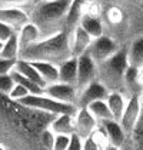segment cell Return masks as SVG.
<instances>
[{
    "mask_svg": "<svg viewBox=\"0 0 143 150\" xmlns=\"http://www.w3.org/2000/svg\"><path fill=\"white\" fill-rule=\"evenodd\" d=\"M76 59H77V71H76L74 87L79 93L80 90H83L90 81L97 79V64L93 62V59L87 54V52Z\"/></svg>",
    "mask_w": 143,
    "mask_h": 150,
    "instance_id": "ba28073f",
    "label": "cell"
},
{
    "mask_svg": "<svg viewBox=\"0 0 143 150\" xmlns=\"http://www.w3.org/2000/svg\"><path fill=\"white\" fill-rule=\"evenodd\" d=\"M37 73L40 74V77L46 84L59 81V74H57V66L53 63H47V62H30Z\"/></svg>",
    "mask_w": 143,
    "mask_h": 150,
    "instance_id": "603a6c76",
    "label": "cell"
},
{
    "mask_svg": "<svg viewBox=\"0 0 143 150\" xmlns=\"http://www.w3.org/2000/svg\"><path fill=\"white\" fill-rule=\"evenodd\" d=\"M16 60H17V59H16ZM16 60L0 57V74H7V73H10L13 70V67H14Z\"/></svg>",
    "mask_w": 143,
    "mask_h": 150,
    "instance_id": "1f68e13d",
    "label": "cell"
},
{
    "mask_svg": "<svg viewBox=\"0 0 143 150\" xmlns=\"http://www.w3.org/2000/svg\"><path fill=\"white\" fill-rule=\"evenodd\" d=\"M76 71H77V59L70 56L69 59L63 60L57 64V74H59V81L73 84L76 83Z\"/></svg>",
    "mask_w": 143,
    "mask_h": 150,
    "instance_id": "d6986e66",
    "label": "cell"
},
{
    "mask_svg": "<svg viewBox=\"0 0 143 150\" xmlns=\"http://www.w3.org/2000/svg\"><path fill=\"white\" fill-rule=\"evenodd\" d=\"M37 0H0V9L3 7H22L29 13L30 7Z\"/></svg>",
    "mask_w": 143,
    "mask_h": 150,
    "instance_id": "4316f807",
    "label": "cell"
},
{
    "mask_svg": "<svg viewBox=\"0 0 143 150\" xmlns=\"http://www.w3.org/2000/svg\"><path fill=\"white\" fill-rule=\"evenodd\" d=\"M66 150H82V140L77 137L76 134H72V140L70 144Z\"/></svg>",
    "mask_w": 143,
    "mask_h": 150,
    "instance_id": "e575fe53",
    "label": "cell"
},
{
    "mask_svg": "<svg viewBox=\"0 0 143 150\" xmlns=\"http://www.w3.org/2000/svg\"><path fill=\"white\" fill-rule=\"evenodd\" d=\"M19 103H22L26 107H30V109H35V110H40V112H45L49 115H74L76 112V104H67V103H62L57 102L52 97L46 96L45 93H40V94H27L26 97H23L22 100H19Z\"/></svg>",
    "mask_w": 143,
    "mask_h": 150,
    "instance_id": "5b68a950",
    "label": "cell"
},
{
    "mask_svg": "<svg viewBox=\"0 0 143 150\" xmlns=\"http://www.w3.org/2000/svg\"><path fill=\"white\" fill-rule=\"evenodd\" d=\"M92 37L84 32L83 29L76 24L69 32V45H70V53L73 57H79L87 52V49L92 43Z\"/></svg>",
    "mask_w": 143,
    "mask_h": 150,
    "instance_id": "4fadbf2b",
    "label": "cell"
},
{
    "mask_svg": "<svg viewBox=\"0 0 143 150\" xmlns=\"http://www.w3.org/2000/svg\"><path fill=\"white\" fill-rule=\"evenodd\" d=\"M40 1H55V0H40Z\"/></svg>",
    "mask_w": 143,
    "mask_h": 150,
    "instance_id": "f35d334b",
    "label": "cell"
},
{
    "mask_svg": "<svg viewBox=\"0 0 143 150\" xmlns=\"http://www.w3.org/2000/svg\"><path fill=\"white\" fill-rule=\"evenodd\" d=\"M119 49L120 46L113 37L107 35H102L92 40L90 46L87 49V54L93 59L96 64H100L109 57H112Z\"/></svg>",
    "mask_w": 143,
    "mask_h": 150,
    "instance_id": "8992f818",
    "label": "cell"
},
{
    "mask_svg": "<svg viewBox=\"0 0 143 150\" xmlns=\"http://www.w3.org/2000/svg\"><path fill=\"white\" fill-rule=\"evenodd\" d=\"M10 74H12L14 83H19V84L24 86V87L29 90L30 94H40V93H43V87H42V86H39V84H36L35 81L26 79L24 76H22L20 73H17L16 70H12V71H10Z\"/></svg>",
    "mask_w": 143,
    "mask_h": 150,
    "instance_id": "484cf974",
    "label": "cell"
},
{
    "mask_svg": "<svg viewBox=\"0 0 143 150\" xmlns=\"http://www.w3.org/2000/svg\"><path fill=\"white\" fill-rule=\"evenodd\" d=\"M105 102H106L107 107H109V110L112 113V117L115 120H119L123 110H125V107H126V103H127V96L122 92L112 90V92L107 93Z\"/></svg>",
    "mask_w": 143,
    "mask_h": 150,
    "instance_id": "ac0fdd59",
    "label": "cell"
},
{
    "mask_svg": "<svg viewBox=\"0 0 143 150\" xmlns=\"http://www.w3.org/2000/svg\"><path fill=\"white\" fill-rule=\"evenodd\" d=\"M16 32L10 29L7 24H4L3 22H0V42H6L12 35H14Z\"/></svg>",
    "mask_w": 143,
    "mask_h": 150,
    "instance_id": "d6a6232c",
    "label": "cell"
},
{
    "mask_svg": "<svg viewBox=\"0 0 143 150\" xmlns=\"http://www.w3.org/2000/svg\"><path fill=\"white\" fill-rule=\"evenodd\" d=\"M97 120L93 116L87 112L86 107H77L74 115H73V127H74V133L80 140L89 137L93 130L97 127Z\"/></svg>",
    "mask_w": 143,
    "mask_h": 150,
    "instance_id": "9c48e42d",
    "label": "cell"
},
{
    "mask_svg": "<svg viewBox=\"0 0 143 150\" xmlns=\"http://www.w3.org/2000/svg\"><path fill=\"white\" fill-rule=\"evenodd\" d=\"M1 46H3V42H0V50H1Z\"/></svg>",
    "mask_w": 143,
    "mask_h": 150,
    "instance_id": "ab89813d",
    "label": "cell"
},
{
    "mask_svg": "<svg viewBox=\"0 0 143 150\" xmlns=\"http://www.w3.org/2000/svg\"><path fill=\"white\" fill-rule=\"evenodd\" d=\"M103 129H105V133H106L107 142L113 146H118V147H122L126 142L127 136L125 134V132L122 130L119 122L115 120V119H110V120H105L100 123Z\"/></svg>",
    "mask_w": 143,
    "mask_h": 150,
    "instance_id": "9a60e30c",
    "label": "cell"
},
{
    "mask_svg": "<svg viewBox=\"0 0 143 150\" xmlns=\"http://www.w3.org/2000/svg\"><path fill=\"white\" fill-rule=\"evenodd\" d=\"M43 93L57 102L67 104H76V99H77L76 87L73 84L62 83V81H55V83L46 84L43 87Z\"/></svg>",
    "mask_w": 143,
    "mask_h": 150,
    "instance_id": "30bf717a",
    "label": "cell"
},
{
    "mask_svg": "<svg viewBox=\"0 0 143 150\" xmlns=\"http://www.w3.org/2000/svg\"><path fill=\"white\" fill-rule=\"evenodd\" d=\"M122 150H132L130 144H129V142H127V139H126V142H125V144L122 146Z\"/></svg>",
    "mask_w": 143,
    "mask_h": 150,
    "instance_id": "8d00e7d4",
    "label": "cell"
},
{
    "mask_svg": "<svg viewBox=\"0 0 143 150\" xmlns=\"http://www.w3.org/2000/svg\"><path fill=\"white\" fill-rule=\"evenodd\" d=\"M0 57L12 59V60H16L19 57V43H17L16 33L10 36L6 42H3V46L0 50Z\"/></svg>",
    "mask_w": 143,
    "mask_h": 150,
    "instance_id": "d4e9b609",
    "label": "cell"
},
{
    "mask_svg": "<svg viewBox=\"0 0 143 150\" xmlns=\"http://www.w3.org/2000/svg\"><path fill=\"white\" fill-rule=\"evenodd\" d=\"M53 117L0 93V144L7 150H45L40 133L47 129Z\"/></svg>",
    "mask_w": 143,
    "mask_h": 150,
    "instance_id": "6da1fadb",
    "label": "cell"
},
{
    "mask_svg": "<svg viewBox=\"0 0 143 150\" xmlns=\"http://www.w3.org/2000/svg\"><path fill=\"white\" fill-rule=\"evenodd\" d=\"M49 129L55 133V134H69L72 136L74 133V127H73V115H56L50 125Z\"/></svg>",
    "mask_w": 143,
    "mask_h": 150,
    "instance_id": "ffe728a7",
    "label": "cell"
},
{
    "mask_svg": "<svg viewBox=\"0 0 143 150\" xmlns=\"http://www.w3.org/2000/svg\"><path fill=\"white\" fill-rule=\"evenodd\" d=\"M14 86V80H13L12 74H0V93L1 94H9V92L12 90V87Z\"/></svg>",
    "mask_w": 143,
    "mask_h": 150,
    "instance_id": "f546056e",
    "label": "cell"
},
{
    "mask_svg": "<svg viewBox=\"0 0 143 150\" xmlns=\"http://www.w3.org/2000/svg\"><path fill=\"white\" fill-rule=\"evenodd\" d=\"M109 93V89L100 80L90 81L83 90L77 93L76 99V107H86L89 103L96 102V100H105Z\"/></svg>",
    "mask_w": 143,
    "mask_h": 150,
    "instance_id": "8fae6325",
    "label": "cell"
},
{
    "mask_svg": "<svg viewBox=\"0 0 143 150\" xmlns=\"http://www.w3.org/2000/svg\"><path fill=\"white\" fill-rule=\"evenodd\" d=\"M82 150H100V149L90 137H86L82 140Z\"/></svg>",
    "mask_w": 143,
    "mask_h": 150,
    "instance_id": "836d02e7",
    "label": "cell"
},
{
    "mask_svg": "<svg viewBox=\"0 0 143 150\" xmlns=\"http://www.w3.org/2000/svg\"><path fill=\"white\" fill-rule=\"evenodd\" d=\"M142 69L143 67H133L129 66L123 74V93L130 97L135 94H142Z\"/></svg>",
    "mask_w": 143,
    "mask_h": 150,
    "instance_id": "5bb4252c",
    "label": "cell"
},
{
    "mask_svg": "<svg viewBox=\"0 0 143 150\" xmlns=\"http://www.w3.org/2000/svg\"><path fill=\"white\" fill-rule=\"evenodd\" d=\"M77 24H79L84 32L92 37V39L105 35V27H103V23H102V20H100L97 16H95V14L82 13V16H80L79 23Z\"/></svg>",
    "mask_w": 143,
    "mask_h": 150,
    "instance_id": "2e32d148",
    "label": "cell"
},
{
    "mask_svg": "<svg viewBox=\"0 0 143 150\" xmlns=\"http://www.w3.org/2000/svg\"><path fill=\"white\" fill-rule=\"evenodd\" d=\"M142 106H143L142 94H135V96L127 97L126 107H125L123 113L120 116V119L118 120L120 127H122V130L125 132L126 136H129V133L133 130V127L136 126L139 119L143 116Z\"/></svg>",
    "mask_w": 143,
    "mask_h": 150,
    "instance_id": "52a82bcc",
    "label": "cell"
},
{
    "mask_svg": "<svg viewBox=\"0 0 143 150\" xmlns=\"http://www.w3.org/2000/svg\"><path fill=\"white\" fill-rule=\"evenodd\" d=\"M16 36H17V43H19V52H22L23 49L29 47L40 39V32L35 23L27 22L19 32H16Z\"/></svg>",
    "mask_w": 143,
    "mask_h": 150,
    "instance_id": "e0dca14e",
    "label": "cell"
},
{
    "mask_svg": "<svg viewBox=\"0 0 143 150\" xmlns=\"http://www.w3.org/2000/svg\"><path fill=\"white\" fill-rule=\"evenodd\" d=\"M27 94H30L29 90L22 86V84H19V83H14V86L12 87V90L9 92L7 94V97L10 99V100H14V102H19V100H22L23 97H26Z\"/></svg>",
    "mask_w": 143,
    "mask_h": 150,
    "instance_id": "f1b7e54d",
    "label": "cell"
},
{
    "mask_svg": "<svg viewBox=\"0 0 143 150\" xmlns=\"http://www.w3.org/2000/svg\"><path fill=\"white\" fill-rule=\"evenodd\" d=\"M86 109H87V112L97 120V123H102V122H105V120L113 119V117H112V113H110V110H109V107H107V104L105 100H96V102H92V103H89L86 106Z\"/></svg>",
    "mask_w": 143,
    "mask_h": 150,
    "instance_id": "cb8c5ba5",
    "label": "cell"
},
{
    "mask_svg": "<svg viewBox=\"0 0 143 150\" xmlns=\"http://www.w3.org/2000/svg\"><path fill=\"white\" fill-rule=\"evenodd\" d=\"M127 67L126 47L119 49L112 57L97 64V80H100L109 92L116 90L123 93V74Z\"/></svg>",
    "mask_w": 143,
    "mask_h": 150,
    "instance_id": "277c9868",
    "label": "cell"
},
{
    "mask_svg": "<svg viewBox=\"0 0 143 150\" xmlns=\"http://www.w3.org/2000/svg\"><path fill=\"white\" fill-rule=\"evenodd\" d=\"M72 56L69 45V32H57L47 37H42L33 45L19 52V57L27 62H47L59 64Z\"/></svg>",
    "mask_w": 143,
    "mask_h": 150,
    "instance_id": "7a4b0ae2",
    "label": "cell"
},
{
    "mask_svg": "<svg viewBox=\"0 0 143 150\" xmlns=\"http://www.w3.org/2000/svg\"><path fill=\"white\" fill-rule=\"evenodd\" d=\"M126 60L129 66L143 67V40L140 36L135 37L126 47Z\"/></svg>",
    "mask_w": 143,
    "mask_h": 150,
    "instance_id": "44dd1931",
    "label": "cell"
},
{
    "mask_svg": "<svg viewBox=\"0 0 143 150\" xmlns=\"http://www.w3.org/2000/svg\"><path fill=\"white\" fill-rule=\"evenodd\" d=\"M0 22L7 24L14 32H19L27 22H30V17L22 7H3L0 9Z\"/></svg>",
    "mask_w": 143,
    "mask_h": 150,
    "instance_id": "7c38bea8",
    "label": "cell"
},
{
    "mask_svg": "<svg viewBox=\"0 0 143 150\" xmlns=\"http://www.w3.org/2000/svg\"><path fill=\"white\" fill-rule=\"evenodd\" d=\"M53 139H55V133L50 129H45L40 133V144L45 150H52V144H53Z\"/></svg>",
    "mask_w": 143,
    "mask_h": 150,
    "instance_id": "4dcf8cb0",
    "label": "cell"
},
{
    "mask_svg": "<svg viewBox=\"0 0 143 150\" xmlns=\"http://www.w3.org/2000/svg\"><path fill=\"white\" fill-rule=\"evenodd\" d=\"M102 150H122V147L113 146V144H110V143H109V144H106V146H105V147H103Z\"/></svg>",
    "mask_w": 143,
    "mask_h": 150,
    "instance_id": "d590c367",
    "label": "cell"
},
{
    "mask_svg": "<svg viewBox=\"0 0 143 150\" xmlns=\"http://www.w3.org/2000/svg\"><path fill=\"white\" fill-rule=\"evenodd\" d=\"M0 150H7V149H6V147H4L3 144H0Z\"/></svg>",
    "mask_w": 143,
    "mask_h": 150,
    "instance_id": "74e56055",
    "label": "cell"
},
{
    "mask_svg": "<svg viewBox=\"0 0 143 150\" xmlns=\"http://www.w3.org/2000/svg\"><path fill=\"white\" fill-rule=\"evenodd\" d=\"M13 70H16L17 73H20L22 76H24L26 79L35 81L36 84H39V86H42V87H45V86H46V83H45L43 79L40 77V74H39V73H37V70L35 69V66H33L30 62L24 60V59H17V60H16V63H14Z\"/></svg>",
    "mask_w": 143,
    "mask_h": 150,
    "instance_id": "7402d4cb",
    "label": "cell"
},
{
    "mask_svg": "<svg viewBox=\"0 0 143 150\" xmlns=\"http://www.w3.org/2000/svg\"><path fill=\"white\" fill-rule=\"evenodd\" d=\"M72 136L69 134H55L52 150H66L70 144Z\"/></svg>",
    "mask_w": 143,
    "mask_h": 150,
    "instance_id": "83f0119b",
    "label": "cell"
},
{
    "mask_svg": "<svg viewBox=\"0 0 143 150\" xmlns=\"http://www.w3.org/2000/svg\"><path fill=\"white\" fill-rule=\"evenodd\" d=\"M72 0L40 1L37 0L29 10L30 22L35 23L40 32V39L64 30L66 14Z\"/></svg>",
    "mask_w": 143,
    "mask_h": 150,
    "instance_id": "3957f363",
    "label": "cell"
}]
</instances>
